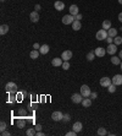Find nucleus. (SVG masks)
<instances>
[{
    "label": "nucleus",
    "instance_id": "1",
    "mask_svg": "<svg viewBox=\"0 0 122 136\" xmlns=\"http://www.w3.org/2000/svg\"><path fill=\"white\" fill-rule=\"evenodd\" d=\"M107 31L106 29H99L98 32H96V34H95V37H96V39L98 40H105L106 38H107Z\"/></svg>",
    "mask_w": 122,
    "mask_h": 136
},
{
    "label": "nucleus",
    "instance_id": "2",
    "mask_svg": "<svg viewBox=\"0 0 122 136\" xmlns=\"http://www.w3.org/2000/svg\"><path fill=\"white\" fill-rule=\"evenodd\" d=\"M5 88H6V92H9V93H15L17 91V85L15 82H7L5 85Z\"/></svg>",
    "mask_w": 122,
    "mask_h": 136
},
{
    "label": "nucleus",
    "instance_id": "3",
    "mask_svg": "<svg viewBox=\"0 0 122 136\" xmlns=\"http://www.w3.org/2000/svg\"><path fill=\"white\" fill-rule=\"evenodd\" d=\"M112 83V80L110 79V77H107V76H104V77H101L100 79V86L101 87H109V86Z\"/></svg>",
    "mask_w": 122,
    "mask_h": 136
},
{
    "label": "nucleus",
    "instance_id": "4",
    "mask_svg": "<svg viewBox=\"0 0 122 136\" xmlns=\"http://www.w3.org/2000/svg\"><path fill=\"white\" fill-rule=\"evenodd\" d=\"M90 93H92V91L89 88L88 85H82L81 86V95L86 98V97H89L90 96Z\"/></svg>",
    "mask_w": 122,
    "mask_h": 136
},
{
    "label": "nucleus",
    "instance_id": "5",
    "mask_svg": "<svg viewBox=\"0 0 122 136\" xmlns=\"http://www.w3.org/2000/svg\"><path fill=\"white\" fill-rule=\"evenodd\" d=\"M75 20H76L75 16H72L71 14H68V15H65V16L62 17V23L64 25H72V22Z\"/></svg>",
    "mask_w": 122,
    "mask_h": 136
},
{
    "label": "nucleus",
    "instance_id": "6",
    "mask_svg": "<svg viewBox=\"0 0 122 136\" xmlns=\"http://www.w3.org/2000/svg\"><path fill=\"white\" fill-rule=\"evenodd\" d=\"M84 97L81 95V93H73L72 96H71V99H72L73 103H76V104H78V103H82V101H83Z\"/></svg>",
    "mask_w": 122,
    "mask_h": 136
},
{
    "label": "nucleus",
    "instance_id": "7",
    "mask_svg": "<svg viewBox=\"0 0 122 136\" xmlns=\"http://www.w3.org/2000/svg\"><path fill=\"white\" fill-rule=\"evenodd\" d=\"M117 51V45L115 43H111V44L107 45L106 48V53H109L110 55H115V53Z\"/></svg>",
    "mask_w": 122,
    "mask_h": 136
},
{
    "label": "nucleus",
    "instance_id": "8",
    "mask_svg": "<svg viewBox=\"0 0 122 136\" xmlns=\"http://www.w3.org/2000/svg\"><path fill=\"white\" fill-rule=\"evenodd\" d=\"M71 58H72V51H71V50L62 51V54H61V59H62L64 61H68Z\"/></svg>",
    "mask_w": 122,
    "mask_h": 136
},
{
    "label": "nucleus",
    "instance_id": "9",
    "mask_svg": "<svg viewBox=\"0 0 122 136\" xmlns=\"http://www.w3.org/2000/svg\"><path fill=\"white\" fill-rule=\"evenodd\" d=\"M64 118V114L61 113V112H54V113L51 114V119L54 120V121H61Z\"/></svg>",
    "mask_w": 122,
    "mask_h": 136
},
{
    "label": "nucleus",
    "instance_id": "10",
    "mask_svg": "<svg viewBox=\"0 0 122 136\" xmlns=\"http://www.w3.org/2000/svg\"><path fill=\"white\" fill-rule=\"evenodd\" d=\"M111 80H112V83H115L116 86L122 85V75H115Z\"/></svg>",
    "mask_w": 122,
    "mask_h": 136
},
{
    "label": "nucleus",
    "instance_id": "11",
    "mask_svg": "<svg viewBox=\"0 0 122 136\" xmlns=\"http://www.w3.org/2000/svg\"><path fill=\"white\" fill-rule=\"evenodd\" d=\"M94 53H95V55H96V57L103 58L104 55H105L106 50H105V48H101V47H99V48H96V49L94 50Z\"/></svg>",
    "mask_w": 122,
    "mask_h": 136
},
{
    "label": "nucleus",
    "instance_id": "12",
    "mask_svg": "<svg viewBox=\"0 0 122 136\" xmlns=\"http://www.w3.org/2000/svg\"><path fill=\"white\" fill-rule=\"evenodd\" d=\"M54 7H55L57 11H62L65 9V4L62 1H60V0H57V1H55V4H54Z\"/></svg>",
    "mask_w": 122,
    "mask_h": 136
},
{
    "label": "nucleus",
    "instance_id": "13",
    "mask_svg": "<svg viewBox=\"0 0 122 136\" xmlns=\"http://www.w3.org/2000/svg\"><path fill=\"white\" fill-rule=\"evenodd\" d=\"M70 14L72 15V16H77L78 14H79V9H78L77 5H71L70 6Z\"/></svg>",
    "mask_w": 122,
    "mask_h": 136
},
{
    "label": "nucleus",
    "instance_id": "14",
    "mask_svg": "<svg viewBox=\"0 0 122 136\" xmlns=\"http://www.w3.org/2000/svg\"><path fill=\"white\" fill-rule=\"evenodd\" d=\"M82 128H83V124H82L81 121H76L72 126V130H75L76 132H79V131L82 130Z\"/></svg>",
    "mask_w": 122,
    "mask_h": 136
},
{
    "label": "nucleus",
    "instance_id": "15",
    "mask_svg": "<svg viewBox=\"0 0 122 136\" xmlns=\"http://www.w3.org/2000/svg\"><path fill=\"white\" fill-rule=\"evenodd\" d=\"M29 18H31V21H32V22H38V21H39L38 11L31 12V15H29Z\"/></svg>",
    "mask_w": 122,
    "mask_h": 136
},
{
    "label": "nucleus",
    "instance_id": "16",
    "mask_svg": "<svg viewBox=\"0 0 122 136\" xmlns=\"http://www.w3.org/2000/svg\"><path fill=\"white\" fill-rule=\"evenodd\" d=\"M62 62H64V60H62L61 58H54V59L51 60V64H53L54 66H56V68H57V66H61Z\"/></svg>",
    "mask_w": 122,
    "mask_h": 136
},
{
    "label": "nucleus",
    "instance_id": "17",
    "mask_svg": "<svg viewBox=\"0 0 122 136\" xmlns=\"http://www.w3.org/2000/svg\"><path fill=\"white\" fill-rule=\"evenodd\" d=\"M16 125H17V128L22 129V128H25V126H26V120L23 119V118H17Z\"/></svg>",
    "mask_w": 122,
    "mask_h": 136
},
{
    "label": "nucleus",
    "instance_id": "18",
    "mask_svg": "<svg viewBox=\"0 0 122 136\" xmlns=\"http://www.w3.org/2000/svg\"><path fill=\"white\" fill-rule=\"evenodd\" d=\"M81 27H82V23H81V21L75 20V21L72 22V29H75V31H79V29H81Z\"/></svg>",
    "mask_w": 122,
    "mask_h": 136
},
{
    "label": "nucleus",
    "instance_id": "19",
    "mask_svg": "<svg viewBox=\"0 0 122 136\" xmlns=\"http://www.w3.org/2000/svg\"><path fill=\"white\" fill-rule=\"evenodd\" d=\"M82 106H83L84 108H88L92 106V99L89 98V97H86V98H83V101H82Z\"/></svg>",
    "mask_w": 122,
    "mask_h": 136
},
{
    "label": "nucleus",
    "instance_id": "20",
    "mask_svg": "<svg viewBox=\"0 0 122 136\" xmlns=\"http://www.w3.org/2000/svg\"><path fill=\"white\" fill-rule=\"evenodd\" d=\"M122 61V59L120 57H116V55H112L111 57V62L114 64V65H120Z\"/></svg>",
    "mask_w": 122,
    "mask_h": 136
},
{
    "label": "nucleus",
    "instance_id": "21",
    "mask_svg": "<svg viewBox=\"0 0 122 136\" xmlns=\"http://www.w3.org/2000/svg\"><path fill=\"white\" fill-rule=\"evenodd\" d=\"M50 50V48H49V45L48 44H44V45H42L40 47V49H39V51H40V54H48Z\"/></svg>",
    "mask_w": 122,
    "mask_h": 136
},
{
    "label": "nucleus",
    "instance_id": "22",
    "mask_svg": "<svg viewBox=\"0 0 122 136\" xmlns=\"http://www.w3.org/2000/svg\"><path fill=\"white\" fill-rule=\"evenodd\" d=\"M7 32H9V26H7V25H1V26H0V34L4 36V34H6Z\"/></svg>",
    "mask_w": 122,
    "mask_h": 136
},
{
    "label": "nucleus",
    "instance_id": "23",
    "mask_svg": "<svg viewBox=\"0 0 122 136\" xmlns=\"http://www.w3.org/2000/svg\"><path fill=\"white\" fill-rule=\"evenodd\" d=\"M39 54H40V51L37 50V49H34V50H32L29 53V57H31V59H38Z\"/></svg>",
    "mask_w": 122,
    "mask_h": 136
},
{
    "label": "nucleus",
    "instance_id": "24",
    "mask_svg": "<svg viewBox=\"0 0 122 136\" xmlns=\"http://www.w3.org/2000/svg\"><path fill=\"white\" fill-rule=\"evenodd\" d=\"M107 34L110 36V37H112V38H115L117 36V29H115V28H112L111 27L110 29H107Z\"/></svg>",
    "mask_w": 122,
    "mask_h": 136
},
{
    "label": "nucleus",
    "instance_id": "25",
    "mask_svg": "<svg viewBox=\"0 0 122 136\" xmlns=\"http://www.w3.org/2000/svg\"><path fill=\"white\" fill-rule=\"evenodd\" d=\"M103 28L106 29V31L111 28V21L110 20H105V21L103 22Z\"/></svg>",
    "mask_w": 122,
    "mask_h": 136
},
{
    "label": "nucleus",
    "instance_id": "26",
    "mask_svg": "<svg viewBox=\"0 0 122 136\" xmlns=\"http://www.w3.org/2000/svg\"><path fill=\"white\" fill-rule=\"evenodd\" d=\"M26 135H27V136H35V135H37V130H35V128H31V129H28L27 132H26Z\"/></svg>",
    "mask_w": 122,
    "mask_h": 136
},
{
    "label": "nucleus",
    "instance_id": "27",
    "mask_svg": "<svg viewBox=\"0 0 122 136\" xmlns=\"http://www.w3.org/2000/svg\"><path fill=\"white\" fill-rule=\"evenodd\" d=\"M96 134L99 136H105V135H107V131H106L105 128H99L98 131H96Z\"/></svg>",
    "mask_w": 122,
    "mask_h": 136
},
{
    "label": "nucleus",
    "instance_id": "28",
    "mask_svg": "<svg viewBox=\"0 0 122 136\" xmlns=\"http://www.w3.org/2000/svg\"><path fill=\"white\" fill-rule=\"evenodd\" d=\"M95 53L94 51H89L88 54H87V60H89V61H92V60H94L95 59Z\"/></svg>",
    "mask_w": 122,
    "mask_h": 136
},
{
    "label": "nucleus",
    "instance_id": "29",
    "mask_svg": "<svg viewBox=\"0 0 122 136\" xmlns=\"http://www.w3.org/2000/svg\"><path fill=\"white\" fill-rule=\"evenodd\" d=\"M114 43H115L116 45L122 44V37H120V36H116V37L114 38Z\"/></svg>",
    "mask_w": 122,
    "mask_h": 136
},
{
    "label": "nucleus",
    "instance_id": "30",
    "mask_svg": "<svg viewBox=\"0 0 122 136\" xmlns=\"http://www.w3.org/2000/svg\"><path fill=\"white\" fill-rule=\"evenodd\" d=\"M107 91H109L110 93H114V92L116 91V85H115V83H111V85L107 87Z\"/></svg>",
    "mask_w": 122,
    "mask_h": 136
},
{
    "label": "nucleus",
    "instance_id": "31",
    "mask_svg": "<svg viewBox=\"0 0 122 136\" xmlns=\"http://www.w3.org/2000/svg\"><path fill=\"white\" fill-rule=\"evenodd\" d=\"M70 120H71V115H70V114H64L62 121H65V123H68Z\"/></svg>",
    "mask_w": 122,
    "mask_h": 136
},
{
    "label": "nucleus",
    "instance_id": "32",
    "mask_svg": "<svg viewBox=\"0 0 122 136\" xmlns=\"http://www.w3.org/2000/svg\"><path fill=\"white\" fill-rule=\"evenodd\" d=\"M6 129H7L6 123L5 121H1V123H0V131H4V130H6Z\"/></svg>",
    "mask_w": 122,
    "mask_h": 136
},
{
    "label": "nucleus",
    "instance_id": "33",
    "mask_svg": "<svg viewBox=\"0 0 122 136\" xmlns=\"http://www.w3.org/2000/svg\"><path fill=\"white\" fill-rule=\"evenodd\" d=\"M61 66H62V69H65V70H68V69H70V62H68V61H64Z\"/></svg>",
    "mask_w": 122,
    "mask_h": 136
},
{
    "label": "nucleus",
    "instance_id": "34",
    "mask_svg": "<svg viewBox=\"0 0 122 136\" xmlns=\"http://www.w3.org/2000/svg\"><path fill=\"white\" fill-rule=\"evenodd\" d=\"M18 114H20L21 117H25V115H27V110H26V109H23V108H21V109L18 110Z\"/></svg>",
    "mask_w": 122,
    "mask_h": 136
},
{
    "label": "nucleus",
    "instance_id": "35",
    "mask_svg": "<svg viewBox=\"0 0 122 136\" xmlns=\"http://www.w3.org/2000/svg\"><path fill=\"white\" fill-rule=\"evenodd\" d=\"M106 43H107V44H111V43H114V38H112V37H110V36H107V38H106Z\"/></svg>",
    "mask_w": 122,
    "mask_h": 136
},
{
    "label": "nucleus",
    "instance_id": "36",
    "mask_svg": "<svg viewBox=\"0 0 122 136\" xmlns=\"http://www.w3.org/2000/svg\"><path fill=\"white\" fill-rule=\"evenodd\" d=\"M96 97H98V93H96V92H92L90 96H89V98H90V99H95Z\"/></svg>",
    "mask_w": 122,
    "mask_h": 136
},
{
    "label": "nucleus",
    "instance_id": "37",
    "mask_svg": "<svg viewBox=\"0 0 122 136\" xmlns=\"http://www.w3.org/2000/svg\"><path fill=\"white\" fill-rule=\"evenodd\" d=\"M76 131L75 130H72V131H68V132H66V136H76Z\"/></svg>",
    "mask_w": 122,
    "mask_h": 136
},
{
    "label": "nucleus",
    "instance_id": "38",
    "mask_svg": "<svg viewBox=\"0 0 122 136\" xmlns=\"http://www.w3.org/2000/svg\"><path fill=\"white\" fill-rule=\"evenodd\" d=\"M1 136H10V131H7V130L1 131Z\"/></svg>",
    "mask_w": 122,
    "mask_h": 136
},
{
    "label": "nucleus",
    "instance_id": "39",
    "mask_svg": "<svg viewBox=\"0 0 122 136\" xmlns=\"http://www.w3.org/2000/svg\"><path fill=\"white\" fill-rule=\"evenodd\" d=\"M40 9H42V6L39 5V4H37V5L34 6V10H35V11H39V10H40Z\"/></svg>",
    "mask_w": 122,
    "mask_h": 136
},
{
    "label": "nucleus",
    "instance_id": "40",
    "mask_svg": "<svg viewBox=\"0 0 122 136\" xmlns=\"http://www.w3.org/2000/svg\"><path fill=\"white\" fill-rule=\"evenodd\" d=\"M33 48H34V49H37V50H38V49H40V45H39L38 43H34V44H33Z\"/></svg>",
    "mask_w": 122,
    "mask_h": 136
},
{
    "label": "nucleus",
    "instance_id": "41",
    "mask_svg": "<svg viewBox=\"0 0 122 136\" xmlns=\"http://www.w3.org/2000/svg\"><path fill=\"white\" fill-rule=\"evenodd\" d=\"M82 17H83V16H82V15H81V14H78L77 16H75V18H76V20H78V21H79V20H82Z\"/></svg>",
    "mask_w": 122,
    "mask_h": 136
},
{
    "label": "nucleus",
    "instance_id": "42",
    "mask_svg": "<svg viewBox=\"0 0 122 136\" xmlns=\"http://www.w3.org/2000/svg\"><path fill=\"white\" fill-rule=\"evenodd\" d=\"M35 130H37V131H40V130H42V125H40V124H37V126H35Z\"/></svg>",
    "mask_w": 122,
    "mask_h": 136
},
{
    "label": "nucleus",
    "instance_id": "43",
    "mask_svg": "<svg viewBox=\"0 0 122 136\" xmlns=\"http://www.w3.org/2000/svg\"><path fill=\"white\" fill-rule=\"evenodd\" d=\"M35 136H44V132H42V131H37V135Z\"/></svg>",
    "mask_w": 122,
    "mask_h": 136
},
{
    "label": "nucleus",
    "instance_id": "44",
    "mask_svg": "<svg viewBox=\"0 0 122 136\" xmlns=\"http://www.w3.org/2000/svg\"><path fill=\"white\" fill-rule=\"evenodd\" d=\"M118 21H120V22H122V12H120V14H118Z\"/></svg>",
    "mask_w": 122,
    "mask_h": 136
},
{
    "label": "nucleus",
    "instance_id": "45",
    "mask_svg": "<svg viewBox=\"0 0 122 136\" xmlns=\"http://www.w3.org/2000/svg\"><path fill=\"white\" fill-rule=\"evenodd\" d=\"M118 57H120V58H121V59H122V49H121V50H120V54H118Z\"/></svg>",
    "mask_w": 122,
    "mask_h": 136
},
{
    "label": "nucleus",
    "instance_id": "46",
    "mask_svg": "<svg viewBox=\"0 0 122 136\" xmlns=\"http://www.w3.org/2000/svg\"><path fill=\"white\" fill-rule=\"evenodd\" d=\"M118 3H120V4H122V0H118Z\"/></svg>",
    "mask_w": 122,
    "mask_h": 136
},
{
    "label": "nucleus",
    "instance_id": "47",
    "mask_svg": "<svg viewBox=\"0 0 122 136\" xmlns=\"http://www.w3.org/2000/svg\"><path fill=\"white\" fill-rule=\"evenodd\" d=\"M120 66H121V70H122V61H121V64H120Z\"/></svg>",
    "mask_w": 122,
    "mask_h": 136
}]
</instances>
